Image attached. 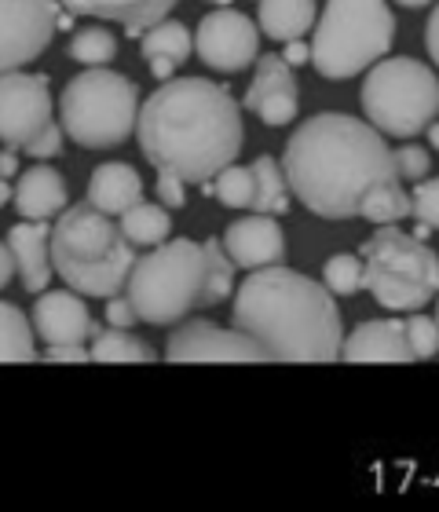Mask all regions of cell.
<instances>
[{
  "instance_id": "cell-22",
  "label": "cell",
  "mask_w": 439,
  "mask_h": 512,
  "mask_svg": "<svg viewBox=\"0 0 439 512\" xmlns=\"http://www.w3.org/2000/svg\"><path fill=\"white\" fill-rule=\"evenodd\" d=\"M143 198V180L140 172L125 165V161H107L92 172L88 180V202L96 205L99 213L121 216L129 205H136Z\"/></svg>"
},
{
  "instance_id": "cell-47",
  "label": "cell",
  "mask_w": 439,
  "mask_h": 512,
  "mask_svg": "<svg viewBox=\"0 0 439 512\" xmlns=\"http://www.w3.org/2000/svg\"><path fill=\"white\" fill-rule=\"evenodd\" d=\"M403 8H425V4H436V0H396Z\"/></svg>"
},
{
  "instance_id": "cell-7",
  "label": "cell",
  "mask_w": 439,
  "mask_h": 512,
  "mask_svg": "<svg viewBox=\"0 0 439 512\" xmlns=\"http://www.w3.org/2000/svg\"><path fill=\"white\" fill-rule=\"evenodd\" d=\"M363 286L388 311H425L436 300L439 260L436 249L421 238L399 231L396 224H377V231L359 246Z\"/></svg>"
},
{
  "instance_id": "cell-32",
  "label": "cell",
  "mask_w": 439,
  "mask_h": 512,
  "mask_svg": "<svg viewBox=\"0 0 439 512\" xmlns=\"http://www.w3.org/2000/svg\"><path fill=\"white\" fill-rule=\"evenodd\" d=\"M322 286L330 289L333 297H352L363 289V260L359 253H333L322 267Z\"/></svg>"
},
{
  "instance_id": "cell-8",
  "label": "cell",
  "mask_w": 439,
  "mask_h": 512,
  "mask_svg": "<svg viewBox=\"0 0 439 512\" xmlns=\"http://www.w3.org/2000/svg\"><path fill=\"white\" fill-rule=\"evenodd\" d=\"M363 110L381 136L414 139L436 121L439 81L436 70L410 55L377 59L363 81Z\"/></svg>"
},
{
  "instance_id": "cell-6",
  "label": "cell",
  "mask_w": 439,
  "mask_h": 512,
  "mask_svg": "<svg viewBox=\"0 0 439 512\" xmlns=\"http://www.w3.org/2000/svg\"><path fill=\"white\" fill-rule=\"evenodd\" d=\"M140 114V88L118 70L88 66L85 74L66 81L59 96V125L85 150L121 147L136 128Z\"/></svg>"
},
{
  "instance_id": "cell-35",
  "label": "cell",
  "mask_w": 439,
  "mask_h": 512,
  "mask_svg": "<svg viewBox=\"0 0 439 512\" xmlns=\"http://www.w3.org/2000/svg\"><path fill=\"white\" fill-rule=\"evenodd\" d=\"M410 216H414L421 227L436 231V224H439V180L436 176L418 180V187H414V194H410Z\"/></svg>"
},
{
  "instance_id": "cell-39",
  "label": "cell",
  "mask_w": 439,
  "mask_h": 512,
  "mask_svg": "<svg viewBox=\"0 0 439 512\" xmlns=\"http://www.w3.org/2000/svg\"><path fill=\"white\" fill-rule=\"evenodd\" d=\"M183 187L187 183L180 180V176H172V172H158V198L165 209H180L187 198H183Z\"/></svg>"
},
{
  "instance_id": "cell-41",
  "label": "cell",
  "mask_w": 439,
  "mask_h": 512,
  "mask_svg": "<svg viewBox=\"0 0 439 512\" xmlns=\"http://www.w3.org/2000/svg\"><path fill=\"white\" fill-rule=\"evenodd\" d=\"M282 59H286L290 66L308 63V44H300V37H297V41H286V52H282Z\"/></svg>"
},
{
  "instance_id": "cell-33",
  "label": "cell",
  "mask_w": 439,
  "mask_h": 512,
  "mask_svg": "<svg viewBox=\"0 0 439 512\" xmlns=\"http://www.w3.org/2000/svg\"><path fill=\"white\" fill-rule=\"evenodd\" d=\"M213 194L227 209H249L253 205V172L231 161L213 176Z\"/></svg>"
},
{
  "instance_id": "cell-28",
  "label": "cell",
  "mask_w": 439,
  "mask_h": 512,
  "mask_svg": "<svg viewBox=\"0 0 439 512\" xmlns=\"http://www.w3.org/2000/svg\"><path fill=\"white\" fill-rule=\"evenodd\" d=\"M140 37H143V55H147V59H169L172 66H183L194 52L191 30H187L183 22L161 19V22H154V26H147Z\"/></svg>"
},
{
  "instance_id": "cell-38",
  "label": "cell",
  "mask_w": 439,
  "mask_h": 512,
  "mask_svg": "<svg viewBox=\"0 0 439 512\" xmlns=\"http://www.w3.org/2000/svg\"><path fill=\"white\" fill-rule=\"evenodd\" d=\"M103 319H107L110 326H118V330H132V326L140 322L125 293H114V297H107V311H103Z\"/></svg>"
},
{
  "instance_id": "cell-45",
  "label": "cell",
  "mask_w": 439,
  "mask_h": 512,
  "mask_svg": "<svg viewBox=\"0 0 439 512\" xmlns=\"http://www.w3.org/2000/svg\"><path fill=\"white\" fill-rule=\"evenodd\" d=\"M436 30H439V15L432 11V15H429V30H425V37H429V55H432V59H439V37H436Z\"/></svg>"
},
{
  "instance_id": "cell-46",
  "label": "cell",
  "mask_w": 439,
  "mask_h": 512,
  "mask_svg": "<svg viewBox=\"0 0 439 512\" xmlns=\"http://www.w3.org/2000/svg\"><path fill=\"white\" fill-rule=\"evenodd\" d=\"M11 202V180H0V209Z\"/></svg>"
},
{
  "instance_id": "cell-5",
  "label": "cell",
  "mask_w": 439,
  "mask_h": 512,
  "mask_svg": "<svg viewBox=\"0 0 439 512\" xmlns=\"http://www.w3.org/2000/svg\"><path fill=\"white\" fill-rule=\"evenodd\" d=\"M202 282H205V253L191 238L158 242V249L147 256H136L125 297H129L136 319L150 326H172L202 308Z\"/></svg>"
},
{
  "instance_id": "cell-20",
  "label": "cell",
  "mask_w": 439,
  "mask_h": 512,
  "mask_svg": "<svg viewBox=\"0 0 439 512\" xmlns=\"http://www.w3.org/2000/svg\"><path fill=\"white\" fill-rule=\"evenodd\" d=\"M66 180L59 169H48V165H33V169L19 172V183L11 191V202L19 209L22 220H52L66 209Z\"/></svg>"
},
{
  "instance_id": "cell-37",
  "label": "cell",
  "mask_w": 439,
  "mask_h": 512,
  "mask_svg": "<svg viewBox=\"0 0 439 512\" xmlns=\"http://www.w3.org/2000/svg\"><path fill=\"white\" fill-rule=\"evenodd\" d=\"M26 154L37 161H48V158H59L63 154V125H55V121H48V125L37 132V136L26 143Z\"/></svg>"
},
{
  "instance_id": "cell-30",
  "label": "cell",
  "mask_w": 439,
  "mask_h": 512,
  "mask_svg": "<svg viewBox=\"0 0 439 512\" xmlns=\"http://www.w3.org/2000/svg\"><path fill=\"white\" fill-rule=\"evenodd\" d=\"M202 253H205L202 308H213V304H220V300L235 289V264H231V256L224 253L220 238H209V242H202Z\"/></svg>"
},
{
  "instance_id": "cell-14",
  "label": "cell",
  "mask_w": 439,
  "mask_h": 512,
  "mask_svg": "<svg viewBox=\"0 0 439 512\" xmlns=\"http://www.w3.org/2000/svg\"><path fill=\"white\" fill-rule=\"evenodd\" d=\"M246 110H253L264 125H290L300 110V88L293 66L282 55H257V74L246 92Z\"/></svg>"
},
{
  "instance_id": "cell-10",
  "label": "cell",
  "mask_w": 439,
  "mask_h": 512,
  "mask_svg": "<svg viewBox=\"0 0 439 512\" xmlns=\"http://www.w3.org/2000/svg\"><path fill=\"white\" fill-rule=\"evenodd\" d=\"M59 0H0V74L41 59L55 37Z\"/></svg>"
},
{
  "instance_id": "cell-27",
  "label": "cell",
  "mask_w": 439,
  "mask_h": 512,
  "mask_svg": "<svg viewBox=\"0 0 439 512\" xmlns=\"http://www.w3.org/2000/svg\"><path fill=\"white\" fill-rule=\"evenodd\" d=\"M253 209L257 213H286L290 209V187H286V176H282V165L275 158H257L253 161Z\"/></svg>"
},
{
  "instance_id": "cell-3",
  "label": "cell",
  "mask_w": 439,
  "mask_h": 512,
  "mask_svg": "<svg viewBox=\"0 0 439 512\" xmlns=\"http://www.w3.org/2000/svg\"><path fill=\"white\" fill-rule=\"evenodd\" d=\"M235 330L264 348L268 363L341 359V311L322 282L293 267H257L235 293Z\"/></svg>"
},
{
  "instance_id": "cell-1",
  "label": "cell",
  "mask_w": 439,
  "mask_h": 512,
  "mask_svg": "<svg viewBox=\"0 0 439 512\" xmlns=\"http://www.w3.org/2000/svg\"><path fill=\"white\" fill-rule=\"evenodd\" d=\"M136 139L158 172L202 187L238 158L246 139L242 107L220 81L169 77L136 114Z\"/></svg>"
},
{
  "instance_id": "cell-34",
  "label": "cell",
  "mask_w": 439,
  "mask_h": 512,
  "mask_svg": "<svg viewBox=\"0 0 439 512\" xmlns=\"http://www.w3.org/2000/svg\"><path fill=\"white\" fill-rule=\"evenodd\" d=\"M410 315V311H407ZM403 333H407V344L414 352V363H425V359H436L439 352V326L432 315H410L403 322Z\"/></svg>"
},
{
  "instance_id": "cell-11",
  "label": "cell",
  "mask_w": 439,
  "mask_h": 512,
  "mask_svg": "<svg viewBox=\"0 0 439 512\" xmlns=\"http://www.w3.org/2000/svg\"><path fill=\"white\" fill-rule=\"evenodd\" d=\"M52 88L48 74H0V143L22 150L52 121Z\"/></svg>"
},
{
  "instance_id": "cell-12",
  "label": "cell",
  "mask_w": 439,
  "mask_h": 512,
  "mask_svg": "<svg viewBox=\"0 0 439 512\" xmlns=\"http://www.w3.org/2000/svg\"><path fill=\"white\" fill-rule=\"evenodd\" d=\"M194 52L205 66H213L220 74H238L246 70L249 63H257L260 55V30L257 22L235 11L231 4L227 8L209 11L202 22H198V33H194Z\"/></svg>"
},
{
  "instance_id": "cell-4",
  "label": "cell",
  "mask_w": 439,
  "mask_h": 512,
  "mask_svg": "<svg viewBox=\"0 0 439 512\" xmlns=\"http://www.w3.org/2000/svg\"><path fill=\"white\" fill-rule=\"evenodd\" d=\"M392 44L396 15L388 0H326L308 55L326 81H348L385 59Z\"/></svg>"
},
{
  "instance_id": "cell-16",
  "label": "cell",
  "mask_w": 439,
  "mask_h": 512,
  "mask_svg": "<svg viewBox=\"0 0 439 512\" xmlns=\"http://www.w3.org/2000/svg\"><path fill=\"white\" fill-rule=\"evenodd\" d=\"M224 253L231 256V264L246 267V271L282 264V260H286V235H282V227L275 216H268V213L246 216V220L227 224Z\"/></svg>"
},
{
  "instance_id": "cell-9",
  "label": "cell",
  "mask_w": 439,
  "mask_h": 512,
  "mask_svg": "<svg viewBox=\"0 0 439 512\" xmlns=\"http://www.w3.org/2000/svg\"><path fill=\"white\" fill-rule=\"evenodd\" d=\"M125 242L121 227L110 220L107 213H99L92 202L66 205L59 213V224L48 231V253H52V271L55 267H77L103 260L107 253Z\"/></svg>"
},
{
  "instance_id": "cell-15",
  "label": "cell",
  "mask_w": 439,
  "mask_h": 512,
  "mask_svg": "<svg viewBox=\"0 0 439 512\" xmlns=\"http://www.w3.org/2000/svg\"><path fill=\"white\" fill-rule=\"evenodd\" d=\"M30 326L44 344H85L99 333L92 311L74 289H41Z\"/></svg>"
},
{
  "instance_id": "cell-29",
  "label": "cell",
  "mask_w": 439,
  "mask_h": 512,
  "mask_svg": "<svg viewBox=\"0 0 439 512\" xmlns=\"http://www.w3.org/2000/svg\"><path fill=\"white\" fill-rule=\"evenodd\" d=\"M359 216H366L370 224H399L410 216V194L399 187V180L374 183L359 202Z\"/></svg>"
},
{
  "instance_id": "cell-26",
  "label": "cell",
  "mask_w": 439,
  "mask_h": 512,
  "mask_svg": "<svg viewBox=\"0 0 439 512\" xmlns=\"http://www.w3.org/2000/svg\"><path fill=\"white\" fill-rule=\"evenodd\" d=\"M88 355H92V363H154L158 359V352L143 337H136L129 330H118V326H110L107 333L99 330L96 344L88 348Z\"/></svg>"
},
{
  "instance_id": "cell-40",
  "label": "cell",
  "mask_w": 439,
  "mask_h": 512,
  "mask_svg": "<svg viewBox=\"0 0 439 512\" xmlns=\"http://www.w3.org/2000/svg\"><path fill=\"white\" fill-rule=\"evenodd\" d=\"M44 359H48V363H88L92 355H88L85 344H48Z\"/></svg>"
},
{
  "instance_id": "cell-24",
  "label": "cell",
  "mask_w": 439,
  "mask_h": 512,
  "mask_svg": "<svg viewBox=\"0 0 439 512\" xmlns=\"http://www.w3.org/2000/svg\"><path fill=\"white\" fill-rule=\"evenodd\" d=\"M121 235L129 238L132 246H158L165 242L172 231V220H169V209L158 202H136L129 205L125 213H121Z\"/></svg>"
},
{
  "instance_id": "cell-2",
  "label": "cell",
  "mask_w": 439,
  "mask_h": 512,
  "mask_svg": "<svg viewBox=\"0 0 439 512\" xmlns=\"http://www.w3.org/2000/svg\"><path fill=\"white\" fill-rule=\"evenodd\" d=\"M282 176L293 198L322 220H352L374 183L399 180L385 136L352 114L304 121L286 143Z\"/></svg>"
},
{
  "instance_id": "cell-42",
  "label": "cell",
  "mask_w": 439,
  "mask_h": 512,
  "mask_svg": "<svg viewBox=\"0 0 439 512\" xmlns=\"http://www.w3.org/2000/svg\"><path fill=\"white\" fill-rule=\"evenodd\" d=\"M15 172H19V158L11 147H4L0 150V180H15Z\"/></svg>"
},
{
  "instance_id": "cell-31",
  "label": "cell",
  "mask_w": 439,
  "mask_h": 512,
  "mask_svg": "<svg viewBox=\"0 0 439 512\" xmlns=\"http://www.w3.org/2000/svg\"><path fill=\"white\" fill-rule=\"evenodd\" d=\"M66 55L81 66H107V63H114V55H118V37H114L107 26H85V30H77L74 37H70Z\"/></svg>"
},
{
  "instance_id": "cell-48",
  "label": "cell",
  "mask_w": 439,
  "mask_h": 512,
  "mask_svg": "<svg viewBox=\"0 0 439 512\" xmlns=\"http://www.w3.org/2000/svg\"><path fill=\"white\" fill-rule=\"evenodd\" d=\"M209 4H216V8H227V4H231V0H209Z\"/></svg>"
},
{
  "instance_id": "cell-44",
  "label": "cell",
  "mask_w": 439,
  "mask_h": 512,
  "mask_svg": "<svg viewBox=\"0 0 439 512\" xmlns=\"http://www.w3.org/2000/svg\"><path fill=\"white\" fill-rule=\"evenodd\" d=\"M150 63V74L158 77V81H169L172 74H176V66L169 63V59H147Z\"/></svg>"
},
{
  "instance_id": "cell-17",
  "label": "cell",
  "mask_w": 439,
  "mask_h": 512,
  "mask_svg": "<svg viewBox=\"0 0 439 512\" xmlns=\"http://www.w3.org/2000/svg\"><path fill=\"white\" fill-rule=\"evenodd\" d=\"M341 359L344 363H414L403 319L359 322L352 337H341Z\"/></svg>"
},
{
  "instance_id": "cell-19",
  "label": "cell",
  "mask_w": 439,
  "mask_h": 512,
  "mask_svg": "<svg viewBox=\"0 0 439 512\" xmlns=\"http://www.w3.org/2000/svg\"><path fill=\"white\" fill-rule=\"evenodd\" d=\"M48 220H22L8 231V253L22 278V289L41 293L52 282V253H48Z\"/></svg>"
},
{
  "instance_id": "cell-18",
  "label": "cell",
  "mask_w": 439,
  "mask_h": 512,
  "mask_svg": "<svg viewBox=\"0 0 439 512\" xmlns=\"http://www.w3.org/2000/svg\"><path fill=\"white\" fill-rule=\"evenodd\" d=\"M132 264H136V249L125 238L114 253H107L103 260H92V264H77V267H55L59 278L66 286L81 293V297H114V293H125V278H129Z\"/></svg>"
},
{
  "instance_id": "cell-13",
  "label": "cell",
  "mask_w": 439,
  "mask_h": 512,
  "mask_svg": "<svg viewBox=\"0 0 439 512\" xmlns=\"http://www.w3.org/2000/svg\"><path fill=\"white\" fill-rule=\"evenodd\" d=\"M169 363H268V355L242 330H220L213 322L191 319L172 330L165 344Z\"/></svg>"
},
{
  "instance_id": "cell-21",
  "label": "cell",
  "mask_w": 439,
  "mask_h": 512,
  "mask_svg": "<svg viewBox=\"0 0 439 512\" xmlns=\"http://www.w3.org/2000/svg\"><path fill=\"white\" fill-rule=\"evenodd\" d=\"M66 11L99 22H121L129 37H140L147 26L161 22L180 0H59Z\"/></svg>"
},
{
  "instance_id": "cell-43",
  "label": "cell",
  "mask_w": 439,
  "mask_h": 512,
  "mask_svg": "<svg viewBox=\"0 0 439 512\" xmlns=\"http://www.w3.org/2000/svg\"><path fill=\"white\" fill-rule=\"evenodd\" d=\"M11 275H15V260H11L8 246H4V242H0V289L8 286V282H11Z\"/></svg>"
},
{
  "instance_id": "cell-23",
  "label": "cell",
  "mask_w": 439,
  "mask_h": 512,
  "mask_svg": "<svg viewBox=\"0 0 439 512\" xmlns=\"http://www.w3.org/2000/svg\"><path fill=\"white\" fill-rule=\"evenodd\" d=\"M257 22L271 41H297L315 26V0H260Z\"/></svg>"
},
{
  "instance_id": "cell-25",
  "label": "cell",
  "mask_w": 439,
  "mask_h": 512,
  "mask_svg": "<svg viewBox=\"0 0 439 512\" xmlns=\"http://www.w3.org/2000/svg\"><path fill=\"white\" fill-rule=\"evenodd\" d=\"M37 344H33V326L26 311L0 300V363H33Z\"/></svg>"
},
{
  "instance_id": "cell-36",
  "label": "cell",
  "mask_w": 439,
  "mask_h": 512,
  "mask_svg": "<svg viewBox=\"0 0 439 512\" xmlns=\"http://www.w3.org/2000/svg\"><path fill=\"white\" fill-rule=\"evenodd\" d=\"M392 165H396L399 180H425L432 172V154L418 143H403L399 150H392Z\"/></svg>"
}]
</instances>
